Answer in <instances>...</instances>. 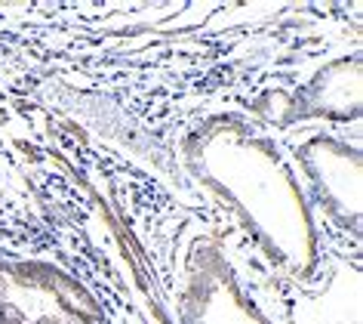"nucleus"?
<instances>
[{
  "label": "nucleus",
  "instance_id": "f257e3e1",
  "mask_svg": "<svg viewBox=\"0 0 363 324\" xmlns=\"http://www.w3.org/2000/svg\"><path fill=\"white\" fill-rule=\"evenodd\" d=\"M16 312V306L10 300H4V293H0V324H28V321H22L19 315H13Z\"/></svg>",
  "mask_w": 363,
  "mask_h": 324
}]
</instances>
